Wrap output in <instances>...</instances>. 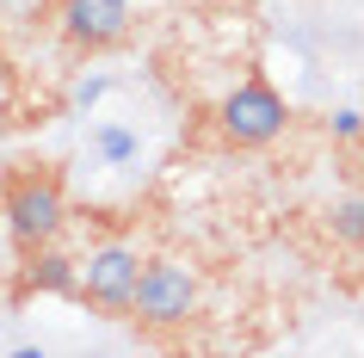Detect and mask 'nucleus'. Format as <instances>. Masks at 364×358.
Listing matches in <instances>:
<instances>
[{"label": "nucleus", "mask_w": 364, "mask_h": 358, "mask_svg": "<svg viewBox=\"0 0 364 358\" xmlns=\"http://www.w3.org/2000/svg\"><path fill=\"white\" fill-rule=\"evenodd\" d=\"M0 216H6V235L25 247V253H38L62 235L68 223V191H62V173L50 167H13L0 179Z\"/></svg>", "instance_id": "obj_1"}, {"label": "nucleus", "mask_w": 364, "mask_h": 358, "mask_svg": "<svg viewBox=\"0 0 364 358\" xmlns=\"http://www.w3.org/2000/svg\"><path fill=\"white\" fill-rule=\"evenodd\" d=\"M198 297H204V284H198L192 265H179V260H142L124 315L142 321V327H186V321L198 315Z\"/></svg>", "instance_id": "obj_2"}, {"label": "nucleus", "mask_w": 364, "mask_h": 358, "mask_svg": "<svg viewBox=\"0 0 364 358\" xmlns=\"http://www.w3.org/2000/svg\"><path fill=\"white\" fill-rule=\"evenodd\" d=\"M284 124H290L284 93H278L272 80H259V75H247L223 105H216V130H223L229 149H266V142L284 136Z\"/></svg>", "instance_id": "obj_3"}, {"label": "nucleus", "mask_w": 364, "mask_h": 358, "mask_svg": "<svg viewBox=\"0 0 364 358\" xmlns=\"http://www.w3.org/2000/svg\"><path fill=\"white\" fill-rule=\"evenodd\" d=\"M136 272H142L136 247L112 241V247H99V253H87V265L75 272V297H87L105 315H124L130 309V290H136Z\"/></svg>", "instance_id": "obj_4"}, {"label": "nucleus", "mask_w": 364, "mask_h": 358, "mask_svg": "<svg viewBox=\"0 0 364 358\" xmlns=\"http://www.w3.org/2000/svg\"><path fill=\"white\" fill-rule=\"evenodd\" d=\"M56 19L75 50L99 56V50H117L130 38V0H56Z\"/></svg>", "instance_id": "obj_5"}, {"label": "nucleus", "mask_w": 364, "mask_h": 358, "mask_svg": "<svg viewBox=\"0 0 364 358\" xmlns=\"http://www.w3.org/2000/svg\"><path fill=\"white\" fill-rule=\"evenodd\" d=\"M38 253H43V247H38ZM31 284H43V290H75V272H68V260L43 253V260H31Z\"/></svg>", "instance_id": "obj_6"}, {"label": "nucleus", "mask_w": 364, "mask_h": 358, "mask_svg": "<svg viewBox=\"0 0 364 358\" xmlns=\"http://www.w3.org/2000/svg\"><path fill=\"white\" fill-rule=\"evenodd\" d=\"M333 235H340V241H364V198H352V204L333 210Z\"/></svg>", "instance_id": "obj_7"}, {"label": "nucleus", "mask_w": 364, "mask_h": 358, "mask_svg": "<svg viewBox=\"0 0 364 358\" xmlns=\"http://www.w3.org/2000/svg\"><path fill=\"white\" fill-rule=\"evenodd\" d=\"M204 6H223V0H204Z\"/></svg>", "instance_id": "obj_8"}]
</instances>
